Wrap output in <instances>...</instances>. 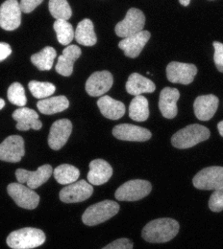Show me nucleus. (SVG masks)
Wrapping results in <instances>:
<instances>
[{"label":"nucleus","instance_id":"35","mask_svg":"<svg viewBox=\"0 0 223 249\" xmlns=\"http://www.w3.org/2000/svg\"><path fill=\"white\" fill-rule=\"evenodd\" d=\"M213 46L215 48L214 62L218 70L223 73V43L219 41H214Z\"/></svg>","mask_w":223,"mask_h":249},{"label":"nucleus","instance_id":"37","mask_svg":"<svg viewBox=\"0 0 223 249\" xmlns=\"http://www.w3.org/2000/svg\"><path fill=\"white\" fill-rule=\"evenodd\" d=\"M43 0H20L21 11L25 14L31 13Z\"/></svg>","mask_w":223,"mask_h":249},{"label":"nucleus","instance_id":"17","mask_svg":"<svg viewBox=\"0 0 223 249\" xmlns=\"http://www.w3.org/2000/svg\"><path fill=\"white\" fill-rule=\"evenodd\" d=\"M220 100L213 94L198 96L193 104L194 114L201 121H208L213 118L218 110Z\"/></svg>","mask_w":223,"mask_h":249},{"label":"nucleus","instance_id":"31","mask_svg":"<svg viewBox=\"0 0 223 249\" xmlns=\"http://www.w3.org/2000/svg\"><path fill=\"white\" fill-rule=\"evenodd\" d=\"M49 12L56 19H69L72 16L71 8L66 0H49Z\"/></svg>","mask_w":223,"mask_h":249},{"label":"nucleus","instance_id":"34","mask_svg":"<svg viewBox=\"0 0 223 249\" xmlns=\"http://www.w3.org/2000/svg\"><path fill=\"white\" fill-rule=\"evenodd\" d=\"M209 207L213 212H221L223 210V188L215 190L209 200Z\"/></svg>","mask_w":223,"mask_h":249},{"label":"nucleus","instance_id":"19","mask_svg":"<svg viewBox=\"0 0 223 249\" xmlns=\"http://www.w3.org/2000/svg\"><path fill=\"white\" fill-rule=\"evenodd\" d=\"M180 98V92L176 89L164 88L159 98V107L161 113L167 119H172L177 115V101Z\"/></svg>","mask_w":223,"mask_h":249},{"label":"nucleus","instance_id":"3","mask_svg":"<svg viewBox=\"0 0 223 249\" xmlns=\"http://www.w3.org/2000/svg\"><path fill=\"white\" fill-rule=\"evenodd\" d=\"M210 130L202 124H192L178 130L171 137V143L178 149H189L209 139Z\"/></svg>","mask_w":223,"mask_h":249},{"label":"nucleus","instance_id":"22","mask_svg":"<svg viewBox=\"0 0 223 249\" xmlns=\"http://www.w3.org/2000/svg\"><path fill=\"white\" fill-rule=\"evenodd\" d=\"M97 107L101 114L111 120H119L125 114V106L122 102L117 101L105 95L97 101Z\"/></svg>","mask_w":223,"mask_h":249},{"label":"nucleus","instance_id":"38","mask_svg":"<svg viewBox=\"0 0 223 249\" xmlns=\"http://www.w3.org/2000/svg\"><path fill=\"white\" fill-rule=\"evenodd\" d=\"M12 54V48L8 43L1 42L0 43V61L3 62Z\"/></svg>","mask_w":223,"mask_h":249},{"label":"nucleus","instance_id":"2","mask_svg":"<svg viewBox=\"0 0 223 249\" xmlns=\"http://www.w3.org/2000/svg\"><path fill=\"white\" fill-rule=\"evenodd\" d=\"M6 242L8 247L13 249H36L45 242V234L42 230L26 227L10 233Z\"/></svg>","mask_w":223,"mask_h":249},{"label":"nucleus","instance_id":"36","mask_svg":"<svg viewBox=\"0 0 223 249\" xmlns=\"http://www.w3.org/2000/svg\"><path fill=\"white\" fill-rule=\"evenodd\" d=\"M133 243L125 239V238H122V239H119L113 243H111L110 245H108L107 247L103 248L104 249H133Z\"/></svg>","mask_w":223,"mask_h":249},{"label":"nucleus","instance_id":"9","mask_svg":"<svg viewBox=\"0 0 223 249\" xmlns=\"http://www.w3.org/2000/svg\"><path fill=\"white\" fill-rule=\"evenodd\" d=\"M21 8L18 0H6L0 7V26L6 31L18 29L21 23Z\"/></svg>","mask_w":223,"mask_h":249},{"label":"nucleus","instance_id":"10","mask_svg":"<svg viewBox=\"0 0 223 249\" xmlns=\"http://www.w3.org/2000/svg\"><path fill=\"white\" fill-rule=\"evenodd\" d=\"M197 68L194 64L171 62L166 66V77L170 83L190 85L193 82Z\"/></svg>","mask_w":223,"mask_h":249},{"label":"nucleus","instance_id":"28","mask_svg":"<svg viewBox=\"0 0 223 249\" xmlns=\"http://www.w3.org/2000/svg\"><path fill=\"white\" fill-rule=\"evenodd\" d=\"M56 57V50L53 47L46 46L39 53H36L31 56V62L39 70L48 71L52 68Z\"/></svg>","mask_w":223,"mask_h":249},{"label":"nucleus","instance_id":"24","mask_svg":"<svg viewBox=\"0 0 223 249\" xmlns=\"http://www.w3.org/2000/svg\"><path fill=\"white\" fill-rule=\"evenodd\" d=\"M155 89L154 83L139 73H133L128 78L126 90L131 95L138 96L143 93H152Z\"/></svg>","mask_w":223,"mask_h":249},{"label":"nucleus","instance_id":"5","mask_svg":"<svg viewBox=\"0 0 223 249\" xmlns=\"http://www.w3.org/2000/svg\"><path fill=\"white\" fill-rule=\"evenodd\" d=\"M152 186L149 181L142 179L129 180L120 187L115 196L121 201H136L140 200L150 194Z\"/></svg>","mask_w":223,"mask_h":249},{"label":"nucleus","instance_id":"40","mask_svg":"<svg viewBox=\"0 0 223 249\" xmlns=\"http://www.w3.org/2000/svg\"><path fill=\"white\" fill-rule=\"evenodd\" d=\"M179 2H180V4H182L183 6H188V5L190 4L191 0H179Z\"/></svg>","mask_w":223,"mask_h":249},{"label":"nucleus","instance_id":"16","mask_svg":"<svg viewBox=\"0 0 223 249\" xmlns=\"http://www.w3.org/2000/svg\"><path fill=\"white\" fill-rule=\"evenodd\" d=\"M113 135L124 141L144 142L151 138V132L142 126L131 124H121L113 128Z\"/></svg>","mask_w":223,"mask_h":249},{"label":"nucleus","instance_id":"13","mask_svg":"<svg viewBox=\"0 0 223 249\" xmlns=\"http://www.w3.org/2000/svg\"><path fill=\"white\" fill-rule=\"evenodd\" d=\"M24 155V140L20 135L9 136L0 145V159L2 161L17 163Z\"/></svg>","mask_w":223,"mask_h":249},{"label":"nucleus","instance_id":"11","mask_svg":"<svg viewBox=\"0 0 223 249\" xmlns=\"http://www.w3.org/2000/svg\"><path fill=\"white\" fill-rule=\"evenodd\" d=\"M53 174L51 165L45 164L38 168L37 171L31 172L24 169H18L16 171V178L20 183H26L31 189H37L44 184Z\"/></svg>","mask_w":223,"mask_h":249},{"label":"nucleus","instance_id":"7","mask_svg":"<svg viewBox=\"0 0 223 249\" xmlns=\"http://www.w3.org/2000/svg\"><path fill=\"white\" fill-rule=\"evenodd\" d=\"M145 24L143 13L136 8L128 10L125 18L116 25V34L121 37H128L139 32L142 31Z\"/></svg>","mask_w":223,"mask_h":249},{"label":"nucleus","instance_id":"32","mask_svg":"<svg viewBox=\"0 0 223 249\" xmlns=\"http://www.w3.org/2000/svg\"><path fill=\"white\" fill-rule=\"evenodd\" d=\"M28 89L33 96L37 99L49 98L56 91V87L50 83L31 81L28 84Z\"/></svg>","mask_w":223,"mask_h":249},{"label":"nucleus","instance_id":"21","mask_svg":"<svg viewBox=\"0 0 223 249\" xmlns=\"http://www.w3.org/2000/svg\"><path fill=\"white\" fill-rule=\"evenodd\" d=\"M113 176L112 166L103 159H95L90 163L88 179L91 184L102 185L106 183Z\"/></svg>","mask_w":223,"mask_h":249},{"label":"nucleus","instance_id":"33","mask_svg":"<svg viewBox=\"0 0 223 249\" xmlns=\"http://www.w3.org/2000/svg\"><path fill=\"white\" fill-rule=\"evenodd\" d=\"M7 97L10 103L18 107H24L27 103L24 88L20 83H14L9 87Z\"/></svg>","mask_w":223,"mask_h":249},{"label":"nucleus","instance_id":"1","mask_svg":"<svg viewBox=\"0 0 223 249\" xmlns=\"http://www.w3.org/2000/svg\"><path fill=\"white\" fill-rule=\"evenodd\" d=\"M179 232V223L172 218L154 219L142 229V236L148 243H167Z\"/></svg>","mask_w":223,"mask_h":249},{"label":"nucleus","instance_id":"15","mask_svg":"<svg viewBox=\"0 0 223 249\" xmlns=\"http://www.w3.org/2000/svg\"><path fill=\"white\" fill-rule=\"evenodd\" d=\"M113 83V75L109 71H97L89 77L86 91L92 97L102 96L111 89Z\"/></svg>","mask_w":223,"mask_h":249},{"label":"nucleus","instance_id":"14","mask_svg":"<svg viewBox=\"0 0 223 249\" xmlns=\"http://www.w3.org/2000/svg\"><path fill=\"white\" fill-rule=\"evenodd\" d=\"M72 131V123L68 119H60L54 122L49 130L48 145L54 150L58 151L63 148L67 142Z\"/></svg>","mask_w":223,"mask_h":249},{"label":"nucleus","instance_id":"30","mask_svg":"<svg viewBox=\"0 0 223 249\" xmlns=\"http://www.w3.org/2000/svg\"><path fill=\"white\" fill-rule=\"evenodd\" d=\"M53 28L56 32L59 43L62 45H68L75 38V31L72 25L65 19H56Z\"/></svg>","mask_w":223,"mask_h":249},{"label":"nucleus","instance_id":"8","mask_svg":"<svg viewBox=\"0 0 223 249\" xmlns=\"http://www.w3.org/2000/svg\"><path fill=\"white\" fill-rule=\"evenodd\" d=\"M7 192L14 201L21 208L32 210L40 202V196L29 187L22 183H11L7 186Z\"/></svg>","mask_w":223,"mask_h":249},{"label":"nucleus","instance_id":"6","mask_svg":"<svg viewBox=\"0 0 223 249\" xmlns=\"http://www.w3.org/2000/svg\"><path fill=\"white\" fill-rule=\"evenodd\" d=\"M193 186L200 190H219L223 188V167L213 166L201 170L192 179Z\"/></svg>","mask_w":223,"mask_h":249},{"label":"nucleus","instance_id":"20","mask_svg":"<svg viewBox=\"0 0 223 249\" xmlns=\"http://www.w3.org/2000/svg\"><path fill=\"white\" fill-rule=\"evenodd\" d=\"M13 118L18 122L16 126L20 131H27L31 128L40 130L42 127V123L39 120L38 113L28 107H21L16 109L13 113Z\"/></svg>","mask_w":223,"mask_h":249},{"label":"nucleus","instance_id":"23","mask_svg":"<svg viewBox=\"0 0 223 249\" xmlns=\"http://www.w3.org/2000/svg\"><path fill=\"white\" fill-rule=\"evenodd\" d=\"M82 52L79 46L68 45L63 50V54L58 57L56 71L58 74L68 77L73 72L74 62L81 56Z\"/></svg>","mask_w":223,"mask_h":249},{"label":"nucleus","instance_id":"29","mask_svg":"<svg viewBox=\"0 0 223 249\" xmlns=\"http://www.w3.org/2000/svg\"><path fill=\"white\" fill-rule=\"evenodd\" d=\"M53 176L59 184L68 185L78 180L80 177V171L72 165L62 164L54 169Z\"/></svg>","mask_w":223,"mask_h":249},{"label":"nucleus","instance_id":"12","mask_svg":"<svg viewBox=\"0 0 223 249\" xmlns=\"http://www.w3.org/2000/svg\"><path fill=\"white\" fill-rule=\"evenodd\" d=\"M94 193V188L86 180L68 184L60 192V199L65 203H76L88 199Z\"/></svg>","mask_w":223,"mask_h":249},{"label":"nucleus","instance_id":"27","mask_svg":"<svg viewBox=\"0 0 223 249\" xmlns=\"http://www.w3.org/2000/svg\"><path fill=\"white\" fill-rule=\"evenodd\" d=\"M149 116L148 101L142 95L135 96L129 106V117L137 122H143Z\"/></svg>","mask_w":223,"mask_h":249},{"label":"nucleus","instance_id":"41","mask_svg":"<svg viewBox=\"0 0 223 249\" xmlns=\"http://www.w3.org/2000/svg\"><path fill=\"white\" fill-rule=\"evenodd\" d=\"M5 106V101L3 99H0V109H2Z\"/></svg>","mask_w":223,"mask_h":249},{"label":"nucleus","instance_id":"18","mask_svg":"<svg viewBox=\"0 0 223 249\" xmlns=\"http://www.w3.org/2000/svg\"><path fill=\"white\" fill-rule=\"evenodd\" d=\"M150 36L149 32L142 30L121 40L119 47L124 51L126 57L132 59L137 58L149 40Z\"/></svg>","mask_w":223,"mask_h":249},{"label":"nucleus","instance_id":"25","mask_svg":"<svg viewBox=\"0 0 223 249\" xmlns=\"http://www.w3.org/2000/svg\"><path fill=\"white\" fill-rule=\"evenodd\" d=\"M69 106V102L65 96H56L41 99L37 103V107L42 114L53 115L65 110Z\"/></svg>","mask_w":223,"mask_h":249},{"label":"nucleus","instance_id":"4","mask_svg":"<svg viewBox=\"0 0 223 249\" xmlns=\"http://www.w3.org/2000/svg\"><path fill=\"white\" fill-rule=\"evenodd\" d=\"M119 211L120 205L118 202L113 200L100 201L87 208L82 216V220L84 224L94 226L113 218Z\"/></svg>","mask_w":223,"mask_h":249},{"label":"nucleus","instance_id":"26","mask_svg":"<svg viewBox=\"0 0 223 249\" xmlns=\"http://www.w3.org/2000/svg\"><path fill=\"white\" fill-rule=\"evenodd\" d=\"M75 39L83 46H94L96 44L97 38L91 19L85 18L78 23L75 30Z\"/></svg>","mask_w":223,"mask_h":249},{"label":"nucleus","instance_id":"39","mask_svg":"<svg viewBox=\"0 0 223 249\" xmlns=\"http://www.w3.org/2000/svg\"><path fill=\"white\" fill-rule=\"evenodd\" d=\"M218 129H219L220 134L223 137V121L220 122V123L218 124Z\"/></svg>","mask_w":223,"mask_h":249}]
</instances>
